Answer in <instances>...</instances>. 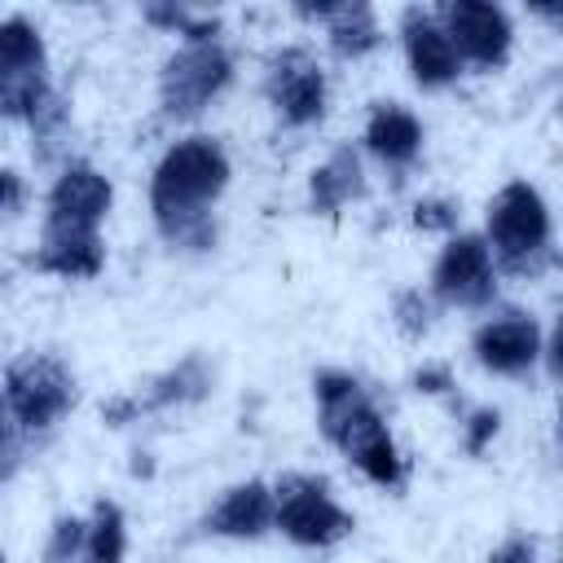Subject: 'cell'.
Here are the masks:
<instances>
[{
    "label": "cell",
    "mask_w": 563,
    "mask_h": 563,
    "mask_svg": "<svg viewBox=\"0 0 563 563\" xmlns=\"http://www.w3.org/2000/svg\"><path fill=\"white\" fill-rule=\"evenodd\" d=\"M229 150L220 136L189 132L163 150L150 176V216L167 246L176 251H211L220 229L211 207L229 189Z\"/></svg>",
    "instance_id": "1"
},
{
    "label": "cell",
    "mask_w": 563,
    "mask_h": 563,
    "mask_svg": "<svg viewBox=\"0 0 563 563\" xmlns=\"http://www.w3.org/2000/svg\"><path fill=\"white\" fill-rule=\"evenodd\" d=\"M312 396H317V427L321 435L378 488H400L405 484V453L391 440V427L369 396V387L352 369H317L312 374Z\"/></svg>",
    "instance_id": "2"
},
{
    "label": "cell",
    "mask_w": 563,
    "mask_h": 563,
    "mask_svg": "<svg viewBox=\"0 0 563 563\" xmlns=\"http://www.w3.org/2000/svg\"><path fill=\"white\" fill-rule=\"evenodd\" d=\"M550 207L537 185L528 180H506L484 211V242L497 260V273L510 277H537L550 264Z\"/></svg>",
    "instance_id": "3"
},
{
    "label": "cell",
    "mask_w": 563,
    "mask_h": 563,
    "mask_svg": "<svg viewBox=\"0 0 563 563\" xmlns=\"http://www.w3.org/2000/svg\"><path fill=\"white\" fill-rule=\"evenodd\" d=\"M75 374L53 352H22L4 365V422H13L26 440L53 431L75 409Z\"/></svg>",
    "instance_id": "4"
},
{
    "label": "cell",
    "mask_w": 563,
    "mask_h": 563,
    "mask_svg": "<svg viewBox=\"0 0 563 563\" xmlns=\"http://www.w3.org/2000/svg\"><path fill=\"white\" fill-rule=\"evenodd\" d=\"M273 497H277V532L303 550H330L356 528L352 510L339 506L325 475L286 471L273 479Z\"/></svg>",
    "instance_id": "5"
},
{
    "label": "cell",
    "mask_w": 563,
    "mask_h": 563,
    "mask_svg": "<svg viewBox=\"0 0 563 563\" xmlns=\"http://www.w3.org/2000/svg\"><path fill=\"white\" fill-rule=\"evenodd\" d=\"M233 84V53L224 40L180 44L158 66V114L167 123L198 119L224 88Z\"/></svg>",
    "instance_id": "6"
},
{
    "label": "cell",
    "mask_w": 563,
    "mask_h": 563,
    "mask_svg": "<svg viewBox=\"0 0 563 563\" xmlns=\"http://www.w3.org/2000/svg\"><path fill=\"white\" fill-rule=\"evenodd\" d=\"M497 260L484 242V233H453L435 264H431V299L440 308H462V312H488L497 303Z\"/></svg>",
    "instance_id": "7"
},
{
    "label": "cell",
    "mask_w": 563,
    "mask_h": 563,
    "mask_svg": "<svg viewBox=\"0 0 563 563\" xmlns=\"http://www.w3.org/2000/svg\"><path fill=\"white\" fill-rule=\"evenodd\" d=\"M260 92L286 128H312L325 119V106H330V79L303 44H286L268 53Z\"/></svg>",
    "instance_id": "8"
},
{
    "label": "cell",
    "mask_w": 563,
    "mask_h": 563,
    "mask_svg": "<svg viewBox=\"0 0 563 563\" xmlns=\"http://www.w3.org/2000/svg\"><path fill=\"white\" fill-rule=\"evenodd\" d=\"M114 207V185L110 176L88 163V158H70L48 194H44V229H62V233H101L106 216Z\"/></svg>",
    "instance_id": "9"
},
{
    "label": "cell",
    "mask_w": 563,
    "mask_h": 563,
    "mask_svg": "<svg viewBox=\"0 0 563 563\" xmlns=\"http://www.w3.org/2000/svg\"><path fill=\"white\" fill-rule=\"evenodd\" d=\"M471 352L479 369L497 378H523L541 365L545 334L528 308H488V317L471 334Z\"/></svg>",
    "instance_id": "10"
},
{
    "label": "cell",
    "mask_w": 563,
    "mask_h": 563,
    "mask_svg": "<svg viewBox=\"0 0 563 563\" xmlns=\"http://www.w3.org/2000/svg\"><path fill=\"white\" fill-rule=\"evenodd\" d=\"M435 13L444 22V31L453 35L466 66H475V70L506 66L510 44H515V22L501 4H493V0H444V4H435Z\"/></svg>",
    "instance_id": "11"
},
{
    "label": "cell",
    "mask_w": 563,
    "mask_h": 563,
    "mask_svg": "<svg viewBox=\"0 0 563 563\" xmlns=\"http://www.w3.org/2000/svg\"><path fill=\"white\" fill-rule=\"evenodd\" d=\"M400 48H405V66L418 88H449L466 70V62L435 9H422V4L400 9Z\"/></svg>",
    "instance_id": "12"
},
{
    "label": "cell",
    "mask_w": 563,
    "mask_h": 563,
    "mask_svg": "<svg viewBox=\"0 0 563 563\" xmlns=\"http://www.w3.org/2000/svg\"><path fill=\"white\" fill-rule=\"evenodd\" d=\"M202 537L224 541H260L264 532H277V497L264 479H242L220 493V501L198 519Z\"/></svg>",
    "instance_id": "13"
},
{
    "label": "cell",
    "mask_w": 563,
    "mask_h": 563,
    "mask_svg": "<svg viewBox=\"0 0 563 563\" xmlns=\"http://www.w3.org/2000/svg\"><path fill=\"white\" fill-rule=\"evenodd\" d=\"M365 150L387 167V172H409L422 154V119L400 106V101H369V114H365V132H361Z\"/></svg>",
    "instance_id": "14"
},
{
    "label": "cell",
    "mask_w": 563,
    "mask_h": 563,
    "mask_svg": "<svg viewBox=\"0 0 563 563\" xmlns=\"http://www.w3.org/2000/svg\"><path fill=\"white\" fill-rule=\"evenodd\" d=\"M35 273L66 277V282H88L106 268V242L101 233H62V229H40V246L31 255Z\"/></svg>",
    "instance_id": "15"
},
{
    "label": "cell",
    "mask_w": 563,
    "mask_h": 563,
    "mask_svg": "<svg viewBox=\"0 0 563 563\" xmlns=\"http://www.w3.org/2000/svg\"><path fill=\"white\" fill-rule=\"evenodd\" d=\"M365 189H369V180H365L361 154L352 145H339L325 163L312 167V176H308V207L317 216H339L347 202H361Z\"/></svg>",
    "instance_id": "16"
},
{
    "label": "cell",
    "mask_w": 563,
    "mask_h": 563,
    "mask_svg": "<svg viewBox=\"0 0 563 563\" xmlns=\"http://www.w3.org/2000/svg\"><path fill=\"white\" fill-rule=\"evenodd\" d=\"M207 391H211V365H207L198 352H189V356L176 361L172 369L154 374V378L145 383V391H132V396H136V409H141V413H158V409H172V405H194V400H202Z\"/></svg>",
    "instance_id": "17"
},
{
    "label": "cell",
    "mask_w": 563,
    "mask_h": 563,
    "mask_svg": "<svg viewBox=\"0 0 563 563\" xmlns=\"http://www.w3.org/2000/svg\"><path fill=\"white\" fill-rule=\"evenodd\" d=\"M325 44H330V53L343 57V62L369 57V53L383 44L378 13H374L365 0H339V9H334L330 22H325Z\"/></svg>",
    "instance_id": "18"
},
{
    "label": "cell",
    "mask_w": 563,
    "mask_h": 563,
    "mask_svg": "<svg viewBox=\"0 0 563 563\" xmlns=\"http://www.w3.org/2000/svg\"><path fill=\"white\" fill-rule=\"evenodd\" d=\"M0 75H48L44 35L22 13H9L0 22Z\"/></svg>",
    "instance_id": "19"
},
{
    "label": "cell",
    "mask_w": 563,
    "mask_h": 563,
    "mask_svg": "<svg viewBox=\"0 0 563 563\" xmlns=\"http://www.w3.org/2000/svg\"><path fill=\"white\" fill-rule=\"evenodd\" d=\"M123 554H128V515L114 497H97L88 510L84 563H123Z\"/></svg>",
    "instance_id": "20"
},
{
    "label": "cell",
    "mask_w": 563,
    "mask_h": 563,
    "mask_svg": "<svg viewBox=\"0 0 563 563\" xmlns=\"http://www.w3.org/2000/svg\"><path fill=\"white\" fill-rule=\"evenodd\" d=\"M84 550H88V519L57 515L44 537V563H84Z\"/></svg>",
    "instance_id": "21"
},
{
    "label": "cell",
    "mask_w": 563,
    "mask_h": 563,
    "mask_svg": "<svg viewBox=\"0 0 563 563\" xmlns=\"http://www.w3.org/2000/svg\"><path fill=\"white\" fill-rule=\"evenodd\" d=\"M391 312H396V330H400L405 339H422V334L431 330V321H435L440 303L431 299V290H418V286H409V290H400V295H396Z\"/></svg>",
    "instance_id": "22"
},
{
    "label": "cell",
    "mask_w": 563,
    "mask_h": 563,
    "mask_svg": "<svg viewBox=\"0 0 563 563\" xmlns=\"http://www.w3.org/2000/svg\"><path fill=\"white\" fill-rule=\"evenodd\" d=\"M413 229H427V233H449L457 229V202L453 198H418L413 202Z\"/></svg>",
    "instance_id": "23"
},
{
    "label": "cell",
    "mask_w": 563,
    "mask_h": 563,
    "mask_svg": "<svg viewBox=\"0 0 563 563\" xmlns=\"http://www.w3.org/2000/svg\"><path fill=\"white\" fill-rule=\"evenodd\" d=\"M497 427H501V413L497 409H475L466 422H462V449L471 453V457H479L488 444H493V435H497Z\"/></svg>",
    "instance_id": "24"
},
{
    "label": "cell",
    "mask_w": 563,
    "mask_h": 563,
    "mask_svg": "<svg viewBox=\"0 0 563 563\" xmlns=\"http://www.w3.org/2000/svg\"><path fill=\"white\" fill-rule=\"evenodd\" d=\"M141 13H145V22H154V26L172 31V35H185L189 22H194V13H189L185 4H145Z\"/></svg>",
    "instance_id": "25"
},
{
    "label": "cell",
    "mask_w": 563,
    "mask_h": 563,
    "mask_svg": "<svg viewBox=\"0 0 563 563\" xmlns=\"http://www.w3.org/2000/svg\"><path fill=\"white\" fill-rule=\"evenodd\" d=\"M541 365L554 383H563V312L554 317V325L545 330V352H541Z\"/></svg>",
    "instance_id": "26"
},
{
    "label": "cell",
    "mask_w": 563,
    "mask_h": 563,
    "mask_svg": "<svg viewBox=\"0 0 563 563\" xmlns=\"http://www.w3.org/2000/svg\"><path fill=\"white\" fill-rule=\"evenodd\" d=\"M413 391H427V396H444L449 387H453V374H449V365H422V369H413Z\"/></svg>",
    "instance_id": "27"
},
{
    "label": "cell",
    "mask_w": 563,
    "mask_h": 563,
    "mask_svg": "<svg viewBox=\"0 0 563 563\" xmlns=\"http://www.w3.org/2000/svg\"><path fill=\"white\" fill-rule=\"evenodd\" d=\"M488 563H537V545L515 532V537H506V541L488 554Z\"/></svg>",
    "instance_id": "28"
},
{
    "label": "cell",
    "mask_w": 563,
    "mask_h": 563,
    "mask_svg": "<svg viewBox=\"0 0 563 563\" xmlns=\"http://www.w3.org/2000/svg\"><path fill=\"white\" fill-rule=\"evenodd\" d=\"M0 189H4V202H0V211H4V220H18V216H22V202H26V189H22V176H18L13 167H4V172H0Z\"/></svg>",
    "instance_id": "29"
},
{
    "label": "cell",
    "mask_w": 563,
    "mask_h": 563,
    "mask_svg": "<svg viewBox=\"0 0 563 563\" xmlns=\"http://www.w3.org/2000/svg\"><path fill=\"white\" fill-rule=\"evenodd\" d=\"M528 9H532L537 18H554V22H563V4H541V0H532Z\"/></svg>",
    "instance_id": "30"
},
{
    "label": "cell",
    "mask_w": 563,
    "mask_h": 563,
    "mask_svg": "<svg viewBox=\"0 0 563 563\" xmlns=\"http://www.w3.org/2000/svg\"><path fill=\"white\" fill-rule=\"evenodd\" d=\"M554 422H559V453H563V405H559V413H554Z\"/></svg>",
    "instance_id": "31"
}]
</instances>
